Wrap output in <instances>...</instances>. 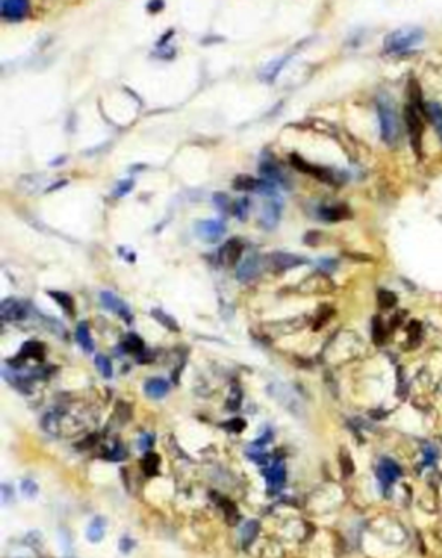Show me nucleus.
Here are the masks:
<instances>
[{
    "instance_id": "nucleus-1",
    "label": "nucleus",
    "mask_w": 442,
    "mask_h": 558,
    "mask_svg": "<svg viewBox=\"0 0 442 558\" xmlns=\"http://www.w3.org/2000/svg\"><path fill=\"white\" fill-rule=\"evenodd\" d=\"M421 40H423V30L420 28H399L385 36L384 48L389 54H401V52H406L418 45Z\"/></svg>"
},
{
    "instance_id": "nucleus-2",
    "label": "nucleus",
    "mask_w": 442,
    "mask_h": 558,
    "mask_svg": "<svg viewBox=\"0 0 442 558\" xmlns=\"http://www.w3.org/2000/svg\"><path fill=\"white\" fill-rule=\"evenodd\" d=\"M378 121H380V133H382L384 142L394 144L399 137V123H397L396 111L392 109L387 100H378Z\"/></svg>"
},
{
    "instance_id": "nucleus-3",
    "label": "nucleus",
    "mask_w": 442,
    "mask_h": 558,
    "mask_svg": "<svg viewBox=\"0 0 442 558\" xmlns=\"http://www.w3.org/2000/svg\"><path fill=\"white\" fill-rule=\"evenodd\" d=\"M290 164L295 169H299L301 173H306V175L314 176V178H318L320 181H325V183H330L332 185V183H340V181H342V176H340L337 171L307 163L306 159H302V157L297 156V154H292L290 156Z\"/></svg>"
},
{
    "instance_id": "nucleus-4",
    "label": "nucleus",
    "mask_w": 442,
    "mask_h": 558,
    "mask_svg": "<svg viewBox=\"0 0 442 558\" xmlns=\"http://www.w3.org/2000/svg\"><path fill=\"white\" fill-rule=\"evenodd\" d=\"M404 119H406V127L409 139H411V145L415 149V152L421 156V137H423V123L420 118V111L413 104H408L404 107Z\"/></svg>"
},
{
    "instance_id": "nucleus-5",
    "label": "nucleus",
    "mask_w": 442,
    "mask_h": 558,
    "mask_svg": "<svg viewBox=\"0 0 442 558\" xmlns=\"http://www.w3.org/2000/svg\"><path fill=\"white\" fill-rule=\"evenodd\" d=\"M265 261L273 272H285V270L297 268V266L307 263L306 258L297 256V254H290V253H271V254H268Z\"/></svg>"
},
{
    "instance_id": "nucleus-6",
    "label": "nucleus",
    "mask_w": 442,
    "mask_h": 558,
    "mask_svg": "<svg viewBox=\"0 0 442 558\" xmlns=\"http://www.w3.org/2000/svg\"><path fill=\"white\" fill-rule=\"evenodd\" d=\"M196 232L204 242H211V244H214V242H218L223 235H225L226 226L220 220H204V221H199L197 223Z\"/></svg>"
},
{
    "instance_id": "nucleus-7",
    "label": "nucleus",
    "mask_w": 442,
    "mask_h": 558,
    "mask_svg": "<svg viewBox=\"0 0 442 558\" xmlns=\"http://www.w3.org/2000/svg\"><path fill=\"white\" fill-rule=\"evenodd\" d=\"M401 477V468L394 460L382 458L376 467V479L384 489H389Z\"/></svg>"
},
{
    "instance_id": "nucleus-8",
    "label": "nucleus",
    "mask_w": 442,
    "mask_h": 558,
    "mask_svg": "<svg viewBox=\"0 0 442 558\" xmlns=\"http://www.w3.org/2000/svg\"><path fill=\"white\" fill-rule=\"evenodd\" d=\"M280 213H282V201L278 199V196L268 197V202L261 213V225L266 230L275 228L280 221Z\"/></svg>"
},
{
    "instance_id": "nucleus-9",
    "label": "nucleus",
    "mask_w": 442,
    "mask_h": 558,
    "mask_svg": "<svg viewBox=\"0 0 442 558\" xmlns=\"http://www.w3.org/2000/svg\"><path fill=\"white\" fill-rule=\"evenodd\" d=\"M100 301H102V304H104L105 309H109V311H112V313L119 315V317L123 318V320L127 322V323H132V320H133L132 311H130V308H128L127 304H124L123 301H121L119 297H116V294L104 290V292L100 294Z\"/></svg>"
},
{
    "instance_id": "nucleus-10",
    "label": "nucleus",
    "mask_w": 442,
    "mask_h": 558,
    "mask_svg": "<svg viewBox=\"0 0 442 558\" xmlns=\"http://www.w3.org/2000/svg\"><path fill=\"white\" fill-rule=\"evenodd\" d=\"M0 12L7 21H21L28 12V0H0Z\"/></svg>"
},
{
    "instance_id": "nucleus-11",
    "label": "nucleus",
    "mask_w": 442,
    "mask_h": 558,
    "mask_svg": "<svg viewBox=\"0 0 442 558\" xmlns=\"http://www.w3.org/2000/svg\"><path fill=\"white\" fill-rule=\"evenodd\" d=\"M263 475H265V479H266L268 487H270L271 491H278V489L285 484V479H287L285 465H283V462H273L270 467L263 468Z\"/></svg>"
},
{
    "instance_id": "nucleus-12",
    "label": "nucleus",
    "mask_w": 442,
    "mask_h": 558,
    "mask_svg": "<svg viewBox=\"0 0 442 558\" xmlns=\"http://www.w3.org/2000/svg\"><path fill=\"white\" fill-rule=\"evenodd\" d=\"M242 251H244V244H242L238 238H230L223 244V247L218 253V258H220L221 265L226 266H233L235 263L240 260Z\"/></svg>"
},
{
    "instance_id": "nucleus-13",
    "label": "nucleus",
    "mask_w": 442,
    "mask_h": 558,
    "mask_svg": "<svg viewBox=\"0 0 442 558\" xmlns=\"http://www.w3.org/2000/svg\"><path fill=\"white\" fill-rule=\"evenodd\" d=\"M0 317L4 322H16L23 320L26 317V308L16 299H6L0 304Z\"/></svg>"
},
{
    "instance_id": "nucleus-14",
    "label": "nucleus",
    "mask_w": 442,
    "mask_h": 558,
    "mask_svg": "<svg viewBox=\"0 0 442 558\" xmlns=\"http://www.w3.org/2000/svg\"><path fill=\"white\" fill-rule=\"evenodd\" d=\"M259 270H261V260H259V256H256V254H252V256L245 258V260L238 265L237 278L240 282H249L258 277Z\"/></svg>"
},
{
    "instance_id": "nucleus-15",
    "label": "nucleus",
    "mask_w": 442,
    "mask_h": 558,
    "mask_svg": "<svg viewBox=\"0 0 442 558\" xmlns=\"http://www.w3.org/2000/svg\"><path fill=\"white\" fill-rule=\"evenodd\" d=\"M259 171L263 175V180L270 181L273 185H285V176H283L282 169L273 163V159L265 157L259 164Z\"/></svg>"
},
{
    "instance_id": "nucleus-16",
    "label": "nucleus",
    "mask_w": 442,
    "mask_h": 558,
    "mask_svg": "<svg viewBox=\"0 0 442 558\" xmlns=\"http://www.w3.org/2000/svg\"><path fill=\"white\" fill-rule=\"evenodd\" d=\"M42 359L43 358V344H40V342L36 341H30V342H24L21 351H19L18 358H16V363H11V365H16V366H21L23 363L21 361H26V359Z\"/></svg>"
},
{
    "instance_id": "nucleus-17",
    "label": "nucleus",
    "mask_w": 442,
    "mask_h": 558,
    "mask_svg": "<svg viewBox=\"0 0 442 558\" xmlns=\"http://www.w3.org/2000/svg\"><path fill=\"white\" fill-rule=\"evenodd\" d=\"M351 216H352V213L346 204L325 206V208L320 209V218L325 221H342Z\"/></svg>"
},
{
    "instance_id": "nucleus-18",
    "label": "nucleus",
    "mask_w": 442,
    "mask_h": 558,
    "mask_svg": "<svg viewBox=\"0 0 442 558\" xmlns=\"http://www.w3.org/2000/svg\"><path fill=\"white\" fill-rule=\"evenodd\" d=\"M144 391L149 398L161 399L169 392V382L164 379H149L147 382L144 384Z\"/></svg>"
},
{
    "instance_id": "nucleus-19",
    "label": "nucleus",
    "mask_w": 442,
    "mask_h": 558,
    "mask_svg": "<svg viewBox=\"0 0 442 558\" xmlns=\"http://www.w3.org/2000/svg\"><path fill=\"white\" fill-rule=\"evenodd\" d=\"M105 534V519L104 517H95L92 519V522L88 524L87 529V537L92 543H99Z\"/></svg>"
},
{
    "instance_id": "nucleus-20",
    "label": "nucleus",
    "mask_w": 442,
    "mask_h": 558,
    "mask_svg": "<svg viewBox=\"0 0 442 558\" xmlns=\"http://www.w3.org/2000/svg\"><path fill=\"white\" fill-rule=\"evenodd\" d=\"M48 296L57 302L66 315H70V317L75 315V301H73V297L70 296V294L60 292V290H48Z\"/></svg>"
},
{
    "instance_id": "nucleus-21",
    "label": "nucleus",
    "mask_w": 442,
    "mask_h": 558,
    "mask_svg": "<svg viewBox=\"0 0 442 558\" xmlns=\"http://www.w3.org/2000/svg\"><path fill=\"white\" fill-rule=\"evenodd\" d=\"M261 180L254 178L250 175H237L232 181V187L235 190H242V192H249V190H259Z\"/></svg>"
},
{
    "instance_id": "nucleus-22",
    "label": "nucleus",
    "mask_w": 442,
    "mask_h": 558,
    "mask_svg": "<svg viewBox=\"0 0 442 558\" xmlns=\"http://www.w3.org/2000/svg\"><path fill=\"white\" fill-rule=\"evenodd\" d=\"M76 341H78L80 347L87 351V353H92L93 351V341H92L90 329H88L87 322H82L76 327Z\"/></svg>"
},
{
    "instance_id": "nucleus-23",
    "label": "nucleus",
    "mask_w": 442,
    "mask_h": 558,
    "mask_svg": "<svg viewBox=\"0 0 442 558\" xmlns=\"http://www.w3.org/2000/svg\"><path fill=\"white\" fill-rule=\"evenodd\" d=\"M151 317L156 318L157 322H159V325H163L164 329L171 330V332H180V327H178V323L175 322V318L169 317L168 313H164L163 309L159 308H152L151 309Z\"/></svg>"
},
{
    "instance_id": "nucleus-24",
    "label": "nucleus",
    "mask_w": 442,
    "mask_h": 558,
    "mask_svg": "<svg viewBox=\"0 0 442 558\" xmlns=\"http://www.w3.org/2000/svg\"><path fill=\"white\" fill-rule=\"evenodd\" d=\"M427 118H430V121L435 127L437 133H439L440 140H442V106L439 102H428L427 104Z\"/></svg>"
},
{
    "instance_id": "nucleus-25",
    "label": "nucleus",
    "mask_w": 442,
    "mask_h": 558,
    "mask_svg": "<svg viewBox=\"0 0 442 558\" xmlns=\"http://www.w3.org/2000/svg\"><path fill=\"white\" fill-rule=\"evenodd\" d=\"M123 347L128 353H137V354H142L145 351V344H144V341H142V337H139V334H133V332L124 335Z\"/></svg>"
},
{
    "instance_id": "nucleus-26",
    "label": "nucleus",
    "mask_w": 442,
    "mask_h": 558,
    "mask_svg": "<svg viewBox=\"0 0 442 558\" xmlns=\"http://www.w3.org/2000/svg\"><path fill=\"white\" fill-rule=\"evenodd\" d=\"M218 505L223 508V513H225V519L226 522H228L230 525H235L238 522V519H240V515H238V508L235 507V503H232L230 500L226 498H220V501H218Z\"/></svg>"
},
{
    "instance_id": "nucleus-27",
    "label": "nucleus",
    "mask_w": 442,
    "mask_h": 558,
    "mask_svg": "<svg viewBox=\"0 0 442 558\" xmlns=\"http://www.w3.org/2000/svg\"><path fill=\"white\" fill-rule=\"evenodd\" d=\"M159 455H156V453H147V455L144 456V460H142V468H144V472L147 474L149 477L152 475H157V472H159Z\"/></svg>"
},
{
    "instance_id": "nucleus-28",
    "label": "nucleus",
    "mask_w": 442,
    "mask_h": 558,
    "mask_svg": "<svg viewBox=\"0 0 442 558\" xmlns=\"http://www.w3.org/2000/svg\"><path fill=\"white\" fill-rule=\"evenodd\" d=\"M285 63H287V57H283V59H277V60H273V63H270V64H268V66L265 68V70H263L261 78L265 80V82H273V80L278 76V73L282 71V68L285 66Z\"/></svg>"
},
{
    "instance_id": "nucleus-29",
    "label": "nucleus",
    "mask_w": 442,
    "mask_h": 558,
    "mask_svg": "<svg viewBox=\"0 0 442 558\" xmlns=\"http://www.w3.org/2000/svg\"><path fill=\"white\" fill-rule=\"evenodd\" d=\"M258 534H259V522L258 520H249V522L244 525V529H242V534H240L242 543L247 546V544H250L256 539Z\"/></svg>"
},
{
    "instance_id": "nucleus-30",
    "label": "nucleus",
    "mask_w": 442,
    "mask_h": 558,
    "mask_svg": "<svg viewBox=\"0 0 442 558\" xmlns=\"http://www.w3.org/2000/svg\"><path fill=\"white\" fill-rule=\"evenodd\" d=\"M59 420H60V413L59 411H50L42 418V427L45 428V432L48 434H57L59 432Z\"/></svg>"
},
{
    "instance_id": "nucleus-31",
    "label": "nucleus",
    "mask_w": 442,
    "mask_h": 558,
    "mask_svg": "<svg viewBox=\"0 0 442 558\" xmlns=\"http://www.w3.org/2000/svg\"><path fill=\"white\" fill-rule=\"evenodd\" d=\"M385 335H387V332H385V327H384V322L380 317H375L371 322V337H373V342L375 344H384L385 341Z\"/></svg>"
},
{
    "instance_id": "nucleus-32",
    "label": "nucleus",
    "mask_w": 442,
    "mask_h": 558,
    "mask_svg": "<svg viewBox=\"0 0 442 558\" xmlns=\"http://www.w3.org/2000/svg\"><path fill=\"white\" fill-rule=\"evenodd\" d=\"M376 299H378V306L384 309H389V308H394V306L397 304V297L394 292H391V290H378V294H376Z\"/></svg>"
},
{
    "instance_id": "nucleus-33",
    "label": "nucleus",
    "mask_w": 442,
    "mask_h": 558,
    "mask_svg": "<svg viewBox=\"0 0 442 558\" xmlns=\"http://www.w3.org/2000/svg\"><path fill=\"white\" fill-rule=\"evenodd\" d=\"M339 463H340V470H342L344 475H346V477L352 475V472H354V463H352L351 455L346 450H340Z\"/></svg>"
},
{
    "instance_id": "nucleus-34",
    "label": "nucleus",
    "mask_w": 442,
    "mask_h": 558,
    "mask_svg": "<svg viewBox=\"0 0 442 558\" xmlns=\"http://www.w3.org/2000/svg\"><path fill=\"white\" fill-rule=\"evenodd\" d=\"M95 365H97V368H99L100 374H102V377H105V379L112 377V365H111V361H109L107 356H104V354H97Z\"/></svg>"
},
{
    "instance_id": "nucleus-35",
    "label": "nucleus",
    "mask_w": 442,
    "mask_h": 558,
    "mask_svg": "<svg viewBox=\"0 0 442 558\" xmlns=\"http://www.w3.org/2000/svg\"><path fill=\"white\" fill-rule=\"evenodd\" d=\"M408 339H409V346H416L421 341V325H420V322L413 320L408 325Z\"/></svg>"
},
{
    "instance_id": "nucleus-36",
    "label": "nucleus",
    "mask_w": 442,
    "mask_h": 558,
    "mask_svg": "<svg viewBox=\"0 0 442 558\" xmlns=\"http://www.w3.org/2000/svg\"><path fill=\"white\" fill-rule=\"evenodd\" d=\"M21 492L24 498H35V496L38 494V484H36L33 479H23Z\"/></svg>"
},
{
    "instance_id": "nucleus-37",
    "label": "nucleus",
    "mask_w": 442,
    "mask_h": 558,
    "mask_svg": "<svg viewBox=\"0 0 442 558\" xmlns=\"http://www.w3.org/2000/svg\"><path fill=\"white\" fill-rule=\"evenodd\" d=\"M213 201H214V204H216V208L220 209V211L228 213V211H232L233 209V202L230 201V197L226 196V194H214Z\"/></svg>"
},
{
    "instance_id": "nucleus-38",
    "label": "nucleus",
    "mask_w": 442,
    "mask_h": 558,
    "mask_svg": "<svg viewBox=\"0 0 442 558\" xmlns=\"http://www.w3.org/2000/svg\"><path fill=\"white\" fill-rule=\"evenodd\" d=\"M247 211H249V199H238L233 202L232 213L238 218V220H245Z\"/></svg>"
},
{
    "instance_id": "nucleus-39",
    "label": "nucleus",
    "mask_w": 442,
    "mask_h": 558,
    "mask_svg": "<svg viewBox=\"0 0 442 558\" xmlns=\"http://www.w3.org/2000/svg\"><path fill=\"white\" fill-rule=\"evenodd\" d=\"M223 428L232 432V434H240L245 428V422L242 418H232V420H228V422L223 423Z\"/></svg>"
},
{
    "instance_id": "nucleus-40",
    "label": "nucleus",
    "mask_w": 442,
    "mask_h": 558,
    "mask_svg": "<svg viewBox=\"0 0 442 558\" xmlns=\"http://www.w3.org/2000/svg\"><path fill=\"white\" fill-rule=\"evenodd\" d=\"M240 403H242V391L238 389V387H233L232 392H230V398L226 399V404H228V410H237V408H240Z\"/></svg>"
},
{
    "instance_id": "nucleus-41",
    "label": "nucleus",
    "mask_w": 442,
    "mask_h": 558,
    "mask_svg": "<svg viewBox=\"0 0 442 558\" xmlns=\"http://www.w3.org/2000/svg\"><path fill=\"white\" fill-rule=\"evenodd\" d=\"M132 189H133V181L132 180H121L114 189V196L116 197H123V196H127Z\"/></svg>"
},
{
    "instance_id": "nucleus-42",
    "label": "nucleus",
    "mask_w": 442,
    "mask_h": 558,
    "mask_svg": "<svg viewBox=\"0 0 442 558\" xmlns=\"http://www.w3.org/2000/svg\"><path fill=\"white\" fill-rule=\"evenodd\" d=\"M124 455H127V451H124V448L121 446V444H116V446L111 448V451H109L107 458L111 460V462H119V460L124 458Z\"/></svg>"
},
{
    "instance_id": "nucleus-43",
    "label": "nucleus",
    "mask_w": 442,
    "mask_h": 558,
    "mask_svg": "<svg viewBox=\"0 0 442 558\" xmlns=\"http://www.w3.org/2000/svg\"><path fill=\"white\" fill-rule=\"evenodd\" d=\"M335 266H337V261L330 260V258H323V260L318 261V270H322V272H327V273L334 272Z\"/></svg>"
},
{
    "instance_id": "nucleus-44",
    "label": "nucleus",
    "mask_w": 442,
    "mask_h": 558,
    "mask_svg": "<svg viewBox=\"0 0 442 558\" xmlns=\"http://www.w3.org/2000/svg\"><path fill=\"white\" fill-rule=\"evenodd\" d=\"M0 492H2V501L4 505H9L14 501V489H12L9 484H2L0 487Z\"/></svg>"
},
{
    "instance_id": "nucleus-45",
    "label": "nucleus",
    "mask_w": 442,
    "mask_h": 558,
    "mask_svg": "<svg viewBox=\"0 0 442 558\" xmlns=\"http://www.w3.org/2000/svg\"><path fill=\"white\" fill-rule=\"evenodd\" d=\"M133 548H135V541H133L130 536H123L119 539V551L121 553H130Z\"/></svg>"
},
{
    "instance_id": "nucleus-46",
    "label": "nucleus",
    "mask_w": 442,
    "mask_h": 558,
    "mask_svg": "<svg viewBox=\"0 0 442 558\" xmlns=\"http://www.w3.org/2000/svg\"><path fill=\"white\" fill-rule=\"evenodd\" d=\"M152 444H154V434H142L140 436V443H139L140 450H149Z\"/></svg>"
},
{
    "instance_id": "nucleus-47",
    "label": "nucleus",
    "mask_w": 442,
    "mask_h": 558,
    "mask_svg": "<svg viewBox=\"0 0 442 558\" xmlns=\"http://www.w3.org/2000/svg\"><path fill=\"white\" fill-rule=\"evenodd\" d=\"M435 456H437L435 450H432V448H428V446L423 448V460H425L423 463L425 465H432L433 460H435Z\"/></svg>"
},
{
    "instance_id": "nucleus-48",
    "label": "nucleus",
    "mask_w": 442,
    "mask_h": 558,
    "mask_svg": "<svg viewBox=\"0 0 442 558\" xmlns=\"http://www.w3.org/2000/svg\"><path fill=\"white\" fill-rule=\"evenodd\" d=\"M320 242V232H307L304 235V244L307 245H316Z\"/></svg>"
},
{
    "instance_id": "nucleus-49",
    "label": "nucleus",
    "mask_w": 442,
    "mask_h": 558,
    "mask_svg": "<svg viewBox=\"0 0 442 558\" xmlns=\"http://www.w3.org/2000/svg\"><path fill=\"white\" fill-rule=\"evenodd\" d=\"M163 7H164L163 0H151V2H149V11H152V12L161 11Z\"/></svg>"
}]
</instances>
